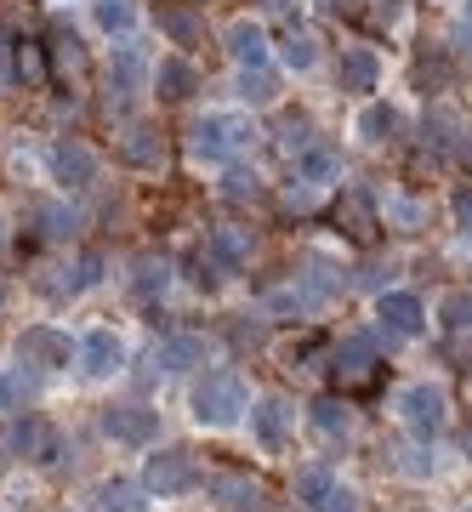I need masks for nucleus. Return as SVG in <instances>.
Returning <instances> with one entry per match:
<instances>
[{"instance_id":"14","label":"nucleus","mask_w":472,"mask_h":512,"mask_svg":"<svg viewBox=\"0 0 472 512\" xmlns=\"http://www.w3.org/2000/svg\"><path fill=\"white\" fill-rule=\"evenodd\" d=\"M228 52H234L239 69H262V57H268V35H262V23L239 18L234 29H228Z\"/></svg>"},{"instance_id":"38","label":"nucleus","mask_w":472,"mask_h":512,"mask_svg":"<svg viewBox=\"0 0 472 512\" xmlns=\"http://www.w3.org/2000/svg\"><path fill=\"white\" fill-rule=\"evenodd\" d=\"M0 404H6V382H0Z\"/></svg>"},{"instance_id":"39","label":"nucleus","mask_w":472,"mask_h":512,"mask_svg":"<svg viewBox=\"0 0 472 512\" xmlns=\"http://www.w3.org/2000/svg\"><path fill=\"white\" fill-rule=\"evenodd\" d=\"M0 302H6V291H0Z\"/></svg>"},{"instance_id":"20","label":"nucleus","mask_w":472,"mask_h":512,"mask_svg":"<svg viewBox=\"0 0 472 512\" xmlns=\"http://www.w3.org/2000/svg\"><path fill=\"white\" fill-rule=\"evenodd\" d=\"M404 131V114L387 109V103H370V109L359 114V137H370V143H393Z\"/></svg>"},{"instance_id":"27","label":"nucleus","mask_w":472,"mask_h":512,"mask_svg":"<svg viewBox=\"0 0 472 512\" xmlns=\"http://www.w3.org/2000/svg\"><path fill=\"white\" fill-rule=\"evenodd\" d=\"M313 427H319L325 439H347V404L342 399H319L313 404Z\"/></svg>"},{"instance_id":"9","label":"nucleus","mask_w":472,"mask_h":512,"mask_svg":"<svg viewBox=\"0 0 472 512\" xmlns=\"http://www.w3.org/2000/svg\"><path fill=\"white\" fill-rule=\"evenodd\" d=\"M376 319H382L393 336H416L421 325H427V313H421V302L410 291H382V302H376Z\"/></svg>"},{"instance_id":"13","label":"nucleus","mask_w":472,"mask_h":512,"mask_svg":"<svg viewBox=\"0 0 472 512\" xmlns=\"http://www.w3.org/2000/svg\"><path fill=\"white\" fill-rule=\"evenodd\" d=\"M57 274H63V279H52L46 291H52V296H80V291H91V285L103 279V256L86 251V256H74L69 268H57Z\"/></svg>"},{"instance_id":"30","label":"nucleus","mask_w":472,"mask_h":512,"mask_svg":"<svg viewBox=\"0 0 472 512\" xmlns=\"http://www.w3.org/2000/svg\"><path fill=\"white\" fill-rule=\"evenodd\" d=\"M12 69H18V80L40 86V80H46V69H40V46H29V40H12Z\"/></svg>"},{"instance_id":"19","label":"nucleus","mask_w":472,"mask_h":512,"mask_svg":"<svg viewBox=\"0 0 472 512\" xmlns=\"http://www.w3.org/2000/svg\"><path fill=\"white\" fill-rule=\"evenodd\" d=\"M154 86H160V97H171V103H182V97L200 92V74L188 69L182 57H165L160 69H154Z\"/></svg>"},{"instance_id":"6","label":"nucleus","mask_w":472,"mask_h":512,"mask_svg":"<svg viewBox=\"0 0 472 512\" xmlns=\"http://www.w3.org/2000/svg\"><path fill=\"white\" fill-rule=\"evenodd\" d=\"M80 365H86L91 382H109L114 370L126 365V342H120L109 325H91L86 336H80Z\"/></svg>"},{"instance_id":"11","label":"nucleus","mask_w":472,"mask_h":512,"mask_svg":"<svg viewBox=\"0 0 472 512\" xmlns=\"http://www.w3.org/2000/svg\"><path fill=\"white\" fill-rule=\"evenodd\" d=\"M205 359H211L205 336H165V342H154V365L160 370H188V365H205Z\"/></svg>"},{"instance_id":"29","label":"nucleus","mask_w":472,"mask_h":512,"mask_svg":"<svg viewBox=\"0 0 472 512\" xmlns=\"http://www.w3.org/2000/svg\"><path fill=\"white\" fill-rule=\"evenodd\" d=\"M137 74H143L137 52H131V46H120V52H114V63H109V86H120V97H126V92H137Z\"/></svg>"},{"instance_id":"25","label":"nucleus","mask_w":472,"mask_h":512,"mask_svg":"<svg viewBox=\"0 0 472 512\" xmlns=\"http://www.w3.org/2000/svg\"><path fill=\"white\" fill-rule=\"evenodd\" d=\"M336 154H325V148H302V160H296V183H336Z\"/></svg>"},{"instance_id":"31","label":"nucleus","mask_w":472,"mask_h":512,"mask_svg":"<svg viewBox=\"0 0 472 512\" xmlns=\"http://www.w3.org/2000/svg\"><path fill=\"white\" fill-rule=\"evenodd\" d=\"M97 23L109 35H126L131 23H137V12H131V0H97Z\"/></svg>"},{"instance_id":"34","label":"nucleus","mask_w":472,"mask_h":512,"mask_svg":"<svg viewBox=\"0 0 472 512\" xmlns=\"http://www.w3.org/2000/svg\"><path fill=\"white\" fill-rule=\"evenodd\" d=\"M285 63H291V69H313V63H319L313 40L308 35H291V40H285Z\"/></svg>"},{"instance_id":"32","label":"nucleus","mask_w":472,"mask_h":512,"mask_svg":"<svg viewBox=\"0 0 472 512\" xmlns=\"http://www.w3.org/2000/svg\"><path fill=\"white\" fill-rule=\"evenodd\" d=\"M438 319L450 330H472V296L467 291H450L444 302H438Z\"/></svg>"},{"instance_id":"36","label":"nucleus","mask_w":472,"mask_h":512,"mask_svg":"<svg viewBox=\"0 0 472 512\" xmlns=\"http://www.w3.org/2000/svg\"><path fill=\"white\" fill-rule=\"evenodd\" d=\"M319 512H353V495H347L342 484H336V490L325 495V507H319Z\"/></svg>"},{"instance_id":"12","label":"nucleus","mask_w":472,"mask_h":512,"mask_svg":"<svg viewBox=\"0 0 472 512\" xmlns=\"http://www.w3.org/2000/svg\"><path fill=\"white\" fill-rule=\"evenodd\" d=\"M91 501H97V512H148V490L131 478H103Z\"/></svg>"},{"instance_id":"17","label":"nucleus","mask_w":472,"mask_h":512,"mask_svg":"<svg viewBox=\"0 0 472 512\" xmlns=\"http://www.w3.org/2000/svg\"><path fill=\"white\" fill-rule=\"evenodd\" d=\"M376 74H382V63H376L370 46L342 52V92H376Z\"/></svg>"},{"instance_id":"33","label":"nucleus","mask_w":472,"mask_h":512,"mask_svg":"<svg viewBox=\"0 0 472 512\" xmlns=\"http://www.w3.org/2000/svg\"><path fill=\"white\" fill-rule=\"evenodd\" d=\"M52 57L63 63V69H80V63H86V52H80V35H74V29H63V23L52 29Z\"/></svg>"},{"instance_id":"15","label":"nucleus","mask_w":472,"mask_h":512,"mask_svg":"<svg viewBox=\"0 0 472 512\" xmlns=\"http://www.w3.org/2000/svg\"><path fill=\"white\" fill-rule=\"evenodd\" d=\"M211 495H217L228 512H256L262 507V484H256V478H239V473L211 478Z\"/></svg>"},{"instance_id":"35","label":"nucleus","mask_w":472,"mask_h":512,"mask_svg":"<svg viewBox=\"0 0 472 512\" xmlns=\"http://www.w3.org/2000/svg\"><path fill=\"white\" fill-rule=\"evenodd\" d=\"M165 262H143V268H137V296H154V291H165Z\"/></svg>"},{"instance_id":"21","label":"nucleus","mask_w":472,"mask_h":512,"mask_svg":"<svg viewBox=\"0 0 472 512\" xmlns=\"http://www.w3.org/2000/svg\"><path fill=\"white\" fill-rule=\"evenodd\" d=\"M29 222H35V234H46V239H69L74 228H80V217H74L69 205H29Z\"/></svg>"},{"instance_id":"1","label":"nucleus","mask_w":472,"mask_h":512,"mask_svg":"<svg viewBox=\"0 0 472 512\" xmlns=\"http://www.w3.org/2000/svg\"><path fill=\"white\" fill-rule=\"evenodd\" d=\"M251 410V393L234 370H211L200 387H194V421L200 427H234L239 416Z\"/></svg>"},{"instance_id":"10","label":"nucleus","mask_w":472,"mask_h":512,"mask_svg":"<svg viewBox=\"0 0 472 512\" xmlns=\"http://www.w3.org/2000/svg\"><path fill=\"white\" fill-rule=\"evenodd\" d=\"M285 427H291V410H285V399H262L251 410V433H256V444L268 450V456H279L285 450Z\"/></svg>"},{"instance_id":"23","label":"nucleus","mask_w":472,"mask_h":512,"mask_svg":"<svg viewBox=\"0 0 472 512\" xmlns=\"http://www.w3.org/2000/svg\"><path fill=\"white\" fill-rule=\"evenodd\" d=\"M160 131H148V126H131L126 131V143H120V160H131V165H160Z\"/></svg>"},{"instance_id":"5","label":"nucleus","mask_w":472,"mask_h":512,"mask_svg":"<svg viewBox=\"0 0 472 512\" xmlns=\"http://www.w3.org/2000/svg\"><path fill=\"white\" fill-rule=\"evenodd\" d=\"M18 359H23L29 370H40V376H57V370H69L74 348H69V336H63V330L29 325V330L18 336Z\"/></svg>"},{"instance_id":"4","label":"nucleus","mask_w":472,"mask_h":512,"mask_svg":"<svg viewBox=\"0 0 472 512\" xmlns=\"http://www.w3.org/2000/svg\"><path fill=\"white\" fill-rule=\"evenodd\" d=\"M200 484V467H194V456L188 450H154L143 467V490L148 495H188Z\"/></svg>"},{"instance_id":"7","label":"nucleus","mask_w":472,"mask_h":512,"mask_svg":"<svg viewBox=\"0 0 472 512\" xmlns=\"http://www.w3.org/2000/svg\"><path fill=\"white\" fill-rule=\"evenodd\" d=\"M103 433L114 444H148L160 433V416L143 410V404H120V410H103Z\"/></svg>"},{"instance_id":"2","label":"nucleus","mask_w":472,"mask_h":512,"mask_svg":"<svg viewBox=\"0 0 472 512\" xmlns=\"http://www.w3.org/2000/svg\"><path fill=\"white\" fill-rule=\"evenodd\" d=\"M188 143H194L200 160H234V154H245V148L256 143V131H251V120H239V114H205V120H194Z\"/></svg>"},{"instance_id":"16","label":"nucleus","mask_w":472,"mask_h":512,"mask_svg":"<svg viewBox=\"0 0 472 512\" xmlns=\"http://www.w3.org/2000/svg\"><path fill=\"white\" fill-rule=\"evenodd\" d=\"M205 256L217 262L222 274H234L239 262L251 256V228H217V234H211V245H205Z\"/></svg>"},{"instance_id":"3","label":"nucleus","mask_w":472,"mask_h":512,"mask_svg":"<svg viewBox=\"0 0 472 512\" xmlns=\"http://www.w3.org/2000/svg\"><path fill=\"white\" fill-rule=\"evenodd\" d=\"M399 416L416 439H438V433L450 427V399H444V387H433V382H410L399 393Z\"/></svg>"},{"instance_id":"22","label":"nucleus","mask_w":472,"mask_h":512,"mask_svg":"<svg viewBox=\"0 0 472 512\" xmlns=\"http://www.w3.org/2000/svg\"><path fill=\"white\" fill-rule=\"evenodd\" d=\"M336 490V473H330V467H302V473H296V501H302V507H325V495Z\"/></svg>"},{"instance_id":"24","label":"nucleus","mask_w":472,"mask_h":512,"mask_svg":"<svg viewBox=\"0 0 472 512\" xmlns=\"http://www.w3.org/2000/svg\"><path fill=\"white\" fill-rule=\"evenodd\" d=\"M160 29L171 35V46H200V18L188 6H160Z\"/></svg>"},{"instance_id":"8","label":"nucleus","mask_w":472,"mask_h":512,"mask_svg":"<svg viewBox=\"0 0 472 512\" xmlns=\"http://www.w3.org/2000/svg\"><path fill=\"white\" fill-rule=\"evenodd\" d=\"M52 177L63 188H86L91 177H97V154H91L86 143H57L52 148Z\"/></svg>"},{"instance_id":"26","label":"nucleus","mask_w":472,"mask_h":512,"mask_svg":"<svg viewBox=\"0 0 472 512\" xmlns=\"http://www.w3.org/2000/svg\"><path fill=\"white\" fill-rule=\"evenodd\" d=\"M239 97L262 109V103H273V97H279V80H273L268 69H245V74H239Z\"/></svg>"},{"instance_id":"37","label":"nucleus","mask_w":472,"mask_h":512,"mask_svg":"<svg viewBox=\"0 0 472 512\" xmlns=\"http://www.w3.org/2000/svg\"><path fill=\"white\" fill-rule=\"evenodd\" d=\"M455 217H461V234L472 239V194H461V200H455Z\"/></svg>"},{"instance_id":"18","label":"nucleus","mask_w":472,"mask_h":512,"mask_svg":"<svg viewBox=\"0 0 472 512\" xmlns=\"http://www.w3.org/2000/svg\"><path fill=\"white\" fill-rule=\"evenodd\" d=\"M12 444H18L29 461H57V433L46 427V421H35V416L12 427Z\"/></svg>"},{"instance_id":"28","label":"nucleus","mask_w":472,"mask_h":512,"mask_svg":"<svg viewBox=\"0 0 472 512\" xmlns=\"http://www.w3.org/2000/svg\"><path fill=\"white\" fill-rule=\"evenodd\" d=\"M336 376H347V382H353V376H370V342H359V336L342 342V348H336Z\"/></svg>"}]
</instances>
